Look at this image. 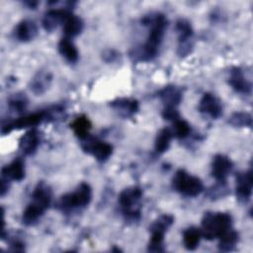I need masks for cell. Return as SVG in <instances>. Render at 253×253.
<instances>
[{"label":"cell","mask_w":253,"mask_h":253,"mask_svg":"<svg viewBox=\"0 0 253 253\" xmlns=\"http://www.w3.org/2000/svg\"><path fill=\"white\" fill-rule=\"evenodd\" d=\"M162 117L165 120L173 121V122H175L176 120L180 119L179 113H178L176 107H165L164 110L162 111Z\"/></svg>","instance_id":"1f68e13d"},{"label":"cell","mask_w":253,"mask_h":253,"mask_svg":"<svg viewBox=\"0 0 253 253\" xmlns=\"http://www.w3.org/2000/svg\"><path fill=\"white\" fill-rule=\"evenodd\" d=\"M37 26L31 20H23L15 28V37L20 42H29L33 40L37 36Z\"/></svg>","instance_id":"e0dca14e"},{"label":"cell","mask_w":253,"mask_h":253,"mask_svg":"<svg viewBox=\"0 0 253 253\" xmlns=\"http://www.w3.org/2000/svg\"><path fill=\"white\" fill-rule=\"evenodd\" d=\"M51 201V190L43 182H41L35 188L32 194L31 203L25 209L22 220L26 225H32L48 209Z\"/></svg>","instance_id":"7a4b0ae2"},{"label":"cell","mask_w":253,"mask_h":253,"mask_svg":"<svg viewBox=\"0 0 253 253\" xmlns=\"http://www.w3.org/2000/svg\"><path fill=\"white\" fill-rule=\"evenodd\" d=\"M173 216L169 214H163L160 215L150 226V230H158L162 232H166V230L171 226L173 223Z\"/></svg>","instance_id":"4dcf8cb0"},{"label":"cell","mask_w":253,"mask_h":253,"mask_svg":"<svg viewBox=\"0 0 253 253\" xmlns=\"http://www.w3.org/2000/svg\"><path fill=\"white\" fill-rule=\"evenodd\" d=\"M58 51L59 53L68 61L75 62L78 59V50L74 43L68 38H63L58 42Z\"/></svg>","instance_id":"44dd1931"},{"label":"cell","mask_w":253,"mask_h":253,"mask_svg":"<svg viewBox=\"0 0 253 253\" xmlns=\"http://www.w3.org/2000/svg\"><path fill=\"white\" fill-rule=\"evenodd\" d=\"M51 78L52 76L48 71H39L30 82L31 90L37 95L42 94L48 88L51 82Z\"/></svg>","instance_id":"d6986e66"},{"label":"cell","mask_w":253,"mask_h":253,"mask_svg":"<svg viewBox=\"0 0 253 253\" xmlns=\"http://www.w3.org/2000/svg\"><path fill=\"white\" fill-rule=\"evenodd\" d=\"M219 238L218 247L221 251H231L238 242V233L233 229H228Z\"/></svg>","instance_id":"d4e9b609"},{"label":"cell","mask_w":253,"mask_h":253,"mask_svg":"<svg viewBox=\"0 0 253 253\" xmlns=\"http://www.w3.org/2000/svg\"><path fill=\"white\" fill-rule=\"evenodd\" d=\"M228 83L238 93H241V94L251 93V83L246 79L243 72L238 67H233L229 71Z\"/></svg>","instance_id":"4fadbf2b"},{"label":"cell","mask_w":253,"mask_h":253,"mask_svg":"<svg viewBox=\"0 0 253 253\" xmlns=\"http://www.w3.org/2000/svg\"><path fill=\"white\" fill-rule=\"evenodd\" d=\"M110 106L123 117H130L138 111V102L130 98H119L110 103Z\"/></svg>","instance_id":"5bb4252c"},{"label":"cell","mask_w":253,"mask_h":253,"mask_svg":"<svg viewBox=\"0 0 253 253\" xmlns=\"http://www.w3.org/2000/svg\"><path fill=\"white\" fill-rule=\"evenodd\" d=\"M173 137V132L170 128L164 127L162 128L156 135L155 138V143H154V148L158 153H163L165 152L169 145L170 141Z\"/></svg>","instance_id":"cb8c5ba5"},{"label":"cell","mask_w":253,"mask_h":253,"mask_svg":"<svg viewBox=\"0 0 253 253\" xmlns=\"http://www.w3.org/2000/svg\"><path fill=\"white\" fill-rule=\"evenodd\" d=\"M176 32L179 36V42H190L193 36V28L190 22L186 19H180L176 22L175 25Z\"/></svg>","instance_id":"484cf974"},{"label":"cell","mask_w":253,"mask_h":253,"mask_svg":"<svg viewBox=\"0 0 253 253\" xmlns=\"http://www.w3.org/2000/svg\"><path fill=\"white\" fill-rule=\"evenodd\" d=\"M228 123L236 127H251L252 117L246 112H236L230 116Z\"/></svg>","instance_id":"4316f807"},{"label":"cell","mask_w":253,"mask_h":253,"mask_svg":"<svg viewBox=\"0 0 253 253\" xmlns=\"http://www.w3.org/2000/svg\"><path fill=\"white\" fill-rule=\"evenodd\" d=\"M2 178L13 181H21L25 177V166L22 159L17 158L1 170Z\"/></svg>","instance_id":"2e32d148"},{"label":"cell","mask_w":253,"mask_h":253,"mask_svg":"<svg viewBox=\"0 0 253 253\" xmlns=\"http://www.w3.org/2000/svg\"><path fill=\"white\" fill-rule=\"evenodd\" d=\"M46 119V111H42V112H37L34 114H30L24 117H21L17 119L16 121H13L7 125H4L2 126V133L6 134L9 133L13 129H20L24 127H29V126H34L39 125L41 122Z\"/></svg>","instance_id":"ba28073f"},{"label":"cell","mask_w":253,"mask_h":253,"mask_svg":"<svg viewBox=\"0 0 253 253\" xmlns=\"http://www.w3.org/2000/svg\"><path fill=\"white\" fill-rule=\"evenodd\" d=\"M199 111L209 115L212 119H217L222 114V105L213 94L205 93L200 100Z\"/></svg>","instance_id":"8fae6325"},{"label":"cell","mask_w":253,"mask_h":253,"mask_svg":"<svg viewBox=\"0 0 253 253\" xmlns=\"http://www.w3.org/2000/svg\"><path fill=\"white\" fill-rule=\"evenodd\" d=\"M142 192L138 187L123 190L119 196V205L126 217L136 220L140 217V200Z\"/></svg>","instance_id":"277c9868"},{"label":"cell","mask_w":253,"mask_h":253,"mask_svg":"<svg viewBox=\"0 0 253 253\" xmlns=\"http://www.w3.org/2000/svg\"><path fill=\"white\" fill-rule=\"evenodd\" d=\"M28 104V100L26 98L25 95L23 94H16L14 95L10 100H9V109L12 112H16V113H22Z\"/></svg>","instance_id":"f1b7e54d"},{"label":"cell","mask_w":253,"mask_h":253,"mask_svg":"<svg viewBox=\"0 0 253 253\" xmlns=\"http://www.w3.org/2000/svg\"><path fill=\"white\" fill-rule=\"evenodd\" d=\"M83 29L82 20L76 15L70 14L63 23V33L65 38H73L78 36Z\"/></svg>","instance_id":"ffe728a7"},{"label":"cell","mask_w":253,"mask_h":253,"mask_svg":"<svg viewBox=\"0 0 253 253\" xmlns=\"http://www.w3.org/2000/svg\"><path fill=\"white\" fill-rule=\"evenodd\" d=\"M232 167L233 163L227 156L216 154L211 162V175L217 182H225Z\"/></svg>","instance_id":"9c48e42d"},{"label":"cell","mask_w":253,"mask_h":253,"mask_svg":"<svg viewBox=\"0 0 253 253\" xmlns=\"http://www.w3.org/2000/svg\"><path fill=\"white\" fill-rule=\"evenodd\" d=\"M40 145V135L37 129L32 128L27 131L19 141V147L26 155L35 153L38 146Z\"/></svg>","instance_id":"9a60e30c"},{"label":"cell","mask_w":253,"mask_h":253,"mask_svg":"<svg viewBox=\"0 0 253 253\" xmlns=\"http://www.w3.org/2000/svg\"><path fill=\"white\" fill-rule=\"evenodd\" d=\"M151 237L148 243V251L163 252L164 251V232L158 230H150Z\"/></svg>","instance_id":"83f0119b"},{"label":"cell","mask_w":253,"mask_h":253,"mask_svg":"<svg viewBox=\"0 0 253 253\" xmlns=\"http://www.w3.org/2000/svg\"><path fill=\"white\" fill-rule=\"evenodd\" d=\"M70 126L74 134L79 139H84L89 135V130L91 129L92 124L86 116H79L72 122Z\"/></svg>","instance_id":"7402d4cb"},{"label":"cell","mask_w":253,"mask_h":253,"mask_svg":"<svg viewBox=\"0 0 253 253\" xmlns=\"http://www.w3.org/2000/svg\"><path fill=\"white\" fill-rule=\"evenodd\" d=\"M201 238L202 232L200 228L192 226L183 232V243L188 250H195L199 246Z\"/></svg>","instance_id":"603a6c76"},{"label":"cell","mask_w":253,"mask_h":253,"mask_svg":"<svg viewBox=\"0 0 253 253\" xmlns=\"http://www.w3.org/2000/svg\"><path fill=\"white\" fill-rule=\"evenodd\" d=\"M172 186L175 191L186 197H196L204 190L202 181L183 169L175 173L172 179Z\"/></svg>","instance_id":"5b68a950"},{"label":"cell","mask_w":253,"mask_h":253,"mask_svg":"<svg viewBox=\"0 0 253 253\" xmlns=\"http://www.w3.org/2000/svg\"><path fill=\"white\" fill-rule=\"evenodd\" d=\"M142 25L149 28V34L143 45L136 49L131 55L140 61H148L154 58L162 42V39L167 27V19L161 13H154L143 17Z\"/></svg>","instance_id":"6da1fadb"},{"label":"cell","mask_w":253,"mask_h":253,"mask_svg":"<svg viewBox=\"0 0 253 253\" xmlns=\"http://www.w3.org/2000/svg\"><path fill=\"white\" fill-rule=\"evenodd\" d=\"M13 251H24V244L20 241H14L11 245Z\"/></svg>","instance_id":"836d02e7"},{"label":"cell","mask_w":253,"mask_h":253,"mask_svg":"<svg viewBox=\"0 0 253 253\" xmlns=\"http://www.w3.org/2000/svg\"><path fill=\"white\" fill-rule=\"evenodd\" d=\"M81 140V146L83 150L87 153L92 154L100 162L106 161L112 155L113 147L111 144L105 141H101L96 137L90 135Z\"/></svg>","instance_id":"52a82bcc"},{"label":"cell","mask_w":253,"mask_h":253,"mask_svg":"<svg viewBox=\"0 0 253 253\" xmlns=\"http://www.w3.org/2000/svg\"><path fill=\"white\" fill-rule=\"evenodd\" d=\"M252 186H253V177L252 171L248 170L245 172H241L236 176V197L240 202L246 203L252 194Z\"/></svg>","instance_id":"30bf717a"},{"label":"cell","mask_w":253,"mask_h":253,"mask_svg":"<svg viewBox=\"0 0 253 253\" xmlns=\"http://www.w3.org/2000/svg\"><path fill=\"white\" fill-rule=\"evenodd\" d=\"M172 132L178 138H185L191 132L190 125L186 121H184L182 119H178L174 122Z\"/></svg>","instance_id":"f546056e"},{"label":"cell","mask_w":253,"mask_h":253,"mask_svg":"<svg viewBox=\"0 0 253 253\" xmlns=\"http://www.w3.org/2000/svg\"><path fill=\"white\" fill-rule=\"evenodd\" d=\"M92 198L91 187L87 183H81L72 193L62 196L59 200V208L71 210L87 206Z\"/></svg>","instance_id":"8992f818"},{"label":"cell","mask_w":253,"mask_h":253,"mask_svg":"<svg viewBox=\"0 0 253 253\" xmlns=\"http://www.w3.org/2000/svg\"><path fill=\"white\" fill-rule=\"evenodd\" d=\"M70 14L69 8H54L48 10L42 19V26L44 30L52 31L58 26V24H63Z\"/></svg>","instance_id":"7c38bea8"},{"label":"cell","mask_w":253,"mask_h":253,"mask_svg":"<svg viewBox=\"0 0 253 253\" xmlns=\"http://www.w3.org/2000/svg\"><path fill=\"white\" fill-rule=\"evenodd\" d=\"M165 107H176L182 100V92L176 86H166L158 93Z\"/></svg>","instance_id":"ac0fdd59"},{"label":"cell","mask_w":253,"mask_h":253,"mask_svg":"<svg viewBox=\"0 0 253 253\" xmlns=\"http://www.w3.org/2000/svg\"><path fill=\"white\" fill-rule=\"evenodd\" d=\"M103 56L106 61H113L114 58L117 56V53L114 50H107Z\"/></svg>","instance_id":"d6a6232c"},{"label":"cell","mask_w":253,"mask_h":253,"mask_svg":"<svg viewBox=\"0 0 253 253\" xmlns=\"http://www.w3.org/2000/svg\"><path fill=\"white\" fill-rule=\"evenodd\" d=\"M232 219L226 212H206L202 219V236L208 240L220 237L231 228Z\"/></svg>","instance_id":"3957f363"}]
</instances>
